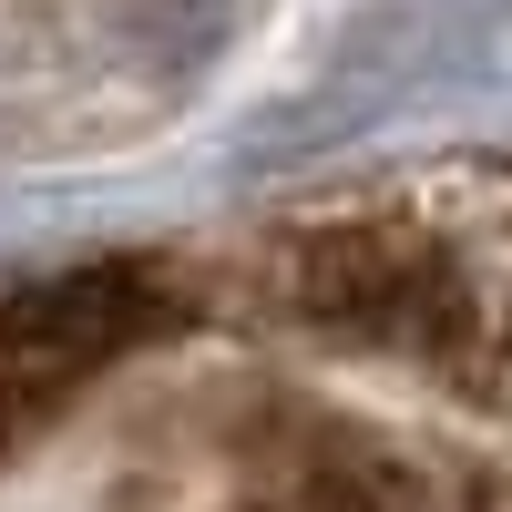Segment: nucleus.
<instances>
[{
    "mask_svg": "<svg viewBox=\"0 0 512 512\" xmlns=\"http://www.w3.org/2000/svg\"><path fill=\"white\" fill-rule=\"evenodd\" d=\"M246 297L277 328L338 338V349H400V359H461L502 328L461 236L431 216H400V205L277 226L246 256Z\"/></svg>",
    "mask_w": 512,
    "mask_h": 512,
    "instance_id": "nucleus-1",
    "label": "nucleus"
},
{
    "mask_svg": "<svg viewBox=\"0 0 512 512\" xmlns=\"http://www.w3.org/2000/svg\"><path fill=\"white\" fill-rule=\"evenodd\" d=\"M164 328V287L144 267H72L0 287V461H11L41 420H52L93 369L144 349Z\"/></svg>",
    "mask_w": 512,
    "mask_h": 512,
    "instance_id": "nucleus-2",
    "label": "nucleus"
},
{
    "mask_svg": "<svg viewBox=\"0 0 512 512\" xmlns=\"http://www.w3.org/2000/svg\"><path fill=\"white\" fill-rule=\"evenodd\" d=\"M236 512H451L420 461L349 420H277L236 472Z\"/></svg>",
    "mask_w": 512,
    "mask_h": 512,
    "instance_id": "nucleus-3",
    "label": "nucleus"
},
{
    "mask_svg": "<svg viewBox=\"0 0 512 512\" xmlns=\"http://www.w3.org/2000/svg\"><path fill=\"white\" fill-rule=\"evenodd\" d=\"M472 512H512V492H482V502H472Z\"/></svg>",
    "mask_w": 512,
    "mask_h": 512,
    "instance_id": "nucleus-4",
    "label": "nucleus"
}]
</instances>
